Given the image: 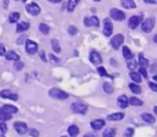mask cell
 <instances>
[{"mask_svg":"<svg viewBox=\"0 0 157 137\" xmlns=\"http://www.w3.org/2000/svg\"><path fill=\"white\" fill-rule=\"evenodd\" d=\"M71 109L74 113L86 114L87 111V106L80 102H75L71 105Z\"/></svg>","mask_w":157,"mask_h":137,"instance_id":"6da1fadb","label":"cell"},{"mask_svg":"<svg viewBox=\"0 0 157 137\" xmlns=\"http://www.w3.org/2000/svg\"><path fill=\"white\" fill-rule=\"evenodd\" d=\"M49 95H50V97H52V98H57V99H66V98H68V97H69V95L66 93V92H64V91H63V90H61V89H52L50 91H49Z\"/></svg>","mask_w":157,"mask_h":137,"instance_id":"7a4b0ae2","label":"cell"},{"mask_svg":"<svg viewBox=\"0 0 157 137\" xmlns=\"http://www.w3.org/2000/svg\"><path fill=\"white\" fill-rule=\"evenodd\" d=\"M110 14V17L117 21H123L126 18L124 12H122L121 10H119L118 8H111Z\"/></svg>","mask_w":157,"mask_h":137,"instance_id":"3957f363","label":"cell"},{"mask_svg":"<svg viewBox=\"0 0 157 137\" xmlns=\"http://www.w3.org/2000/svg\"><path fill=\"white\" fill-rule=\"evenodd\" d=\"M153 27H154V19L153 18L147 19L146 20H144L141 24V30L146 33L151 32L153 31Z\"/></svg>","mask_w":157,"mask_h":137,"instance_id":"277c9868","label":"cell"},{"mask_svg":"<svg viewBox=\"0 0 157 137\" xmlns=\"http://www.w3.org/2000/svg\"><path fill=\"white\" fill-rule=\"evenodd\" d=\"M123 42H124V36L122 34H117L111 39L110 43H111V46L115 50H118L119 46L123 43Z\"/></svg>","mask_w":157,"mask_h":137,"instance_id":"5b68a950","label":"cell"},{"mask_svg":"<svg viewBox=\"0 0 157 137\" xmlns=\"http://www.w3.org/2000/svg\"><path fill=\"white\" fill-rule=\"evenodd\" d=\"M28 13L31 16H38L41 13V7L36 3H30L26 7Z\"/></svg>","mask_w":157,"mask_h":137,"instance_id":"8992f818","label":"cell"},{"mask_svg":"<svg viewBox=\"0 0 157 137\" xmlns=\"http://www.w3.org/2000/svg\"><path fill=\"white\" fill-rule=\"evenodd\" d=\"M26 51L29 54H34L38 51V44L35 42L27 40L26 42Z\"/></svg>","mask_w":157,"mask_h":137,"instance_id":"52a82bcc","label":"cell"},{"mask_svg":"<svg viewBox=\"0 0 157 137\" xmlns=\"http://www.w3.org/2000/svg\"><path fill=\"white\" fill-rule=\"evenodd\" d=\"M14 129L19 133V134H26L28 132V126L25 122L22 121H17L14 123Z\"/></svg>","mask_w":157,"mask_h":137,"instance_id":"ba28073f","label":"cell"},{"mask_svg":"<svg viewBox=\"0 0 157 137\" xmlns=\"http://www.w3.org/2000/svg\"><path fill=\"white\" fill-rule=\"evenodd\" d=\"M84 23L87 27H96L99 25V20L96 16L93 17H87L84 19Z\"/></svg>","mask_w":157,"mask_h":137,"instance_id":"9c48e42d","label":"cell"},{"mask_svg":"<svg viewBox=\"0 0 157 137\" xmlns=\"http://www.w3.org/2000/svg\"><path fill=\"white\" fill-rule=\"evenodd\" d=\"M113 31V25L110 19H104V35L107 37H110Z\"/></svg>","mask_w":157,"mask_h":137,"instance_id":"30bf717a","label":"cell"},{"mask_svg":"<svg viewBox=\"0 0 157 137\" xmlns=\"http://www.w3.org/2000/svg\"><path fill=\"white\" fill-rule=\"evenodd\" d=\"M141 17L140 16H132L130 19H129V27L132 30H134L138 27V25H140V23L141 22Z\"/></svg>","mask_w":157,"mask_h":137,"instance_id":"8fae6325","label":"cell"},{"mask_svg":"<svg viewBox=\"0 0 157 137\" xmlns=\"http://www.w3.org/2000/svg\"><path fill=\"white\" fill-rule=\"evenodd\" d=\"M0 97L3 98L11 99V101H17L18 99H19V96L17 94L11 93L9 90H7V89L0 92Z\"/></svg>","mask_w":157,"mask_h":137,"instance_id":"7c38bea8","label":"cell"},{"mask_svg":"<svg viewBox=\"0 0 157 137\" xmlns=\"http://www.w3.org/2000/svg\"><path fill=\"white\" fill-rule=\"evenodd\" d=\"M89 60L92 64L94 65H100L102 63V57L101 55L98 54V53H96V52H92L90 54V56H89Z\"/></svg>","mask_w":157,"mask_h":137,"instance_id":"4fadbf2b","label":"cell"},{"mask_svg":"<svg viewBox=\"0 0 157 137\" xmlns=\"http://www.w3.org/2000/svg\"><path fill=\"white\" fill-rule=\"evenodd\" d=\"M1 110H3V111H5V112H7V113H8V114H15V113H17L18 112V109L15 107V106H13V105H9V104H6V105H4L3 107H1V109H0Z\"/></svg>","mask_w":157,"mask_h":137,"instance_id":"5bb4252c","label":"cell"},{"mask_svg":"<svg viewBox=\"0 0 157 137\" xmlns=\"http://www.w3.org/2000/svg\"><path fill=\"white\" fill-rule=\"evenodd\" d=\"M90 124H91V127L94 130L98 131V130L102 129L105 126V121L103 120H95V121H91Z\"/></svg>","mask_w":157,"mask_h":137,"instance_id":"9a60e30c","label":"cell"},{"mask_svg":"<svg viewBox=\"0 0 157 137\" xmlns=\"http://www.w3.org/2000/svg\"><path fill=\"white\" fill-rule=\"evenodd\" d=\"M128 104H129V101H128V98L125 95H122L118 98V107H120L121 109H126L128 107Z\"/></svg>","mask_w":157,"mask_h":137,"instance_id":"2e32d148","label":"cell"},{"mask_svg":"<svg viewBox=\"0 0 157 137\" xmlns=\"http://www.w3.org/2000/svg\"><path fill=\"white\" fill-rule=\"evenodd\" d=\"M124 113L122 112H117V113H113L110 114L107 117V121H121L124 118Z\"/></svg>","mask_w":157,"mask_h":137,"instance_id":"e0dca14e","label":"cell"},{"mask_svg":"<svg viewBox=\"0 0 157 137\" xmlns=\"http://www.w3.org/2000/svg\"><path fill=\"white\" fill-rule=\"evenodd\" d=\"M67 132L71 137H76L79 133V128L76 125H71L68 127Z\"/></svg>","mask_w":157,"mask_h":137,"instance_id":"ac0fdd59","label":"cell"},{"mask_svg":"<svg viewBox=\"0 0 157 137\" xmlns=\"http://www.w3.org/2000/svg\"><path fill=\"white\" fill-rule=\"evenodd\" d=\"M30 27V24L28 22H25V21H23V22H20L17 25V32H23V31H25L29 29Z\"/></svg>","mask_w":157,"mask_h":137,"instance_id":"d6986e66","label":"cell"},{"mask_svg":"<svg viewBox=\"0 0 157 137\" xmlns=\"http://www.w3.org/2000/svg\"><path fill=\"white\" fill-rule=\"evenodd\" d=\"M121 6L125 8H135L136 4L133 0H121Z\"/></svg>","mask_w":157,"mask_h":137,"instance_id":"ffe728a7","label":"cell"},{"mask_svg":"<svg viewBox=\"0 0 157 137\" xmlns=\"http://www.w3.org/2000/svg\"><path fill=\"white\" fill-rule=\"evenodd\" d=\"M141 119L144 121H146V122H148L150 124H153L155 122V118L150 113H143V114H141Z\"/></svg>","mask_w":157,"mask_h":137,"instance_id":"44dd1931","label":"cell"},{"mask_svg":"<svg viewBox=\"0 0 157 137\" xmlns=\"http://www.w3.org/2000/svg\"><path fill=\"white\" fill-rule=\"evenodd\" d=\"M5 56L7 60H14V61L19 60V55L17 54L14 51H8L7 54H5Z\"/></svg>","mask_w":157,"mask_h":137,"instance_id":"7402d4cb","label":"cell"},{"mask_svg":"<svg viewBox=\"0 0 157 137\" xmlns=\"http://www.w3.org/2000/svg\"><path fill=\"white\" fill-rule=\"evenodd\" d=\"M80 0H69L67 4V10L69 12H73L76 8V7L78 5Z\"/></svg>","mask_w":157,"mask_h":137,"instance_id":"603a6c76","label":"cell"},{"mask_svg":"<svg viewBox=\"0 0 157 137\" xmlns=\"http://www.w3.org/2000/svg\"><path fill=\"white\" fill-rule=\"evenodd\" d=\"M139 65L141 67H143V68H146L149 66L148 60L142 55V54H140V55H139Z\"/></svg>","mask_w":157,"mask_h":137,"instance_id":"cb8c5ba5","label":"cell"},{"mask_svg":"<svg viewBox=\"0 0 157 137\" xmlns=\"http://www.w3.org/2000/svg\"><path fill=\"white\" fill-rule=\"evenodd\" d=\"M122 53H123V56L126 60H130L131 58H133V54H132L131 51L127 47V46H124L123 47V50H122Z\"/></svg>","mask_w":157,"mask_h":137,"instance_id":"d4e9b609","label":"cell"},{"mask_svg":"<svg viewBox=\"0 0 157 137\" xmlns=\"http://www.w3.org/2000/svg\"><path fill=\"white\" fill-rule=\"evenodd\" d=\"M129 86H130V91H131L132 93H134V94H140L141 91V86H138V85H136V84H134V83H130V84L129 85Z\"/></svg>","mask_w":157,"mask_h":137,"instance_id":"484cf974","label":"cell"},{"mask_svg":"<svg viewBox=\"0 0 157 137\" xmlns=\"http://www.w3.org/2000/svg\"><path fill=\"white\" fill-rule=\"evenodd\" d=\"M116 131L114 128H107L103 133V137H115Z\"/></svg>","mask_w":157,"mask_h":137,"instance_id":"4316f807","label":"cell"},{"mask_svg":"<svg viewBox=\"0 0 157 137\" xmlns=\"http://www.w3.org/2000/svg\"><path fill=\"white\" fill-rule=\"evenodd\" d=\"M20 18V14L19 12H13L9 15V22L10 23H16Z\"/></svg>","mask_w":157,"mask_h":137,"instance_id":"83f0119b","label":"cell"},{"mask_svg":"<svg viewBox=\"0 0 157 137\" xmlns=\"http://www.w3.org/2000/svg\"><path fill=\"white\" fill-rule=\"evenodd\" d=\"M130 104L132 105V106H141L143 104V102L141 101V99H139L138 98L136 97H131L130 98Z\"/></svg>","mask_w":157,"mask_h":137,"instance_id":"f1b7e54d","label":"cell"},{"mask_svg":"<svg viewBox=\"0 0 157 137\" xmlns=\"http://www.w3.org/2000/svg\"><path fill=\"white\" fill-rule=\"evenodd\" d=\"M103 89H104V91L107 93V94H112L114 92V89H113V86H111V84L110 83H104L103 85Z\"/></svg>","mask_w":157,"mask_h":137,"instance_id":"f546056e","label":"cell"},{"mask_svg":"<svg viewBox=\"0 0 157 137\" xmlns=\"http://www.w3.org/2000/svg\"><path fill=\"white\" fill-rule=\"evenodd\" d=\"M12 119V115L11 114H8L5 111L0 109V121H9Z\"/></svg>","mask_w":157,"mask_h":137,"instance_id":"4dcf8cb0","label":"cell"},{"mask_svg":"<svg viewBox=\"0 0 157 137\" xmlns=\"http://www.w3.org/2000/svg\"><path fill=\"white\" fill-rule=\"evenodd\" d=\"M130 78L133 80L135 83H140V82H141V76H140V74H138V73H135V72H131L130 74Z\"/></svg>","mask_w":157,"mask_h":137,"instance_id":"1f68e13d","label":"cell"},{"mask_svg":"<svg viewBox=\"0 0 157 137\" xmlns=\"http://www.w3.org/2000/svg\"><path fill=\"white\" fill-rule=\"evenodd\" d=\"M52 48L55 53H60L61 52V47H60L59 42L55 39H53L52 41Z\"/></svg>","mask_w":157,"mask_h":137,"instance_id":"d6a6232c","label":"cell"},{"mask_svg":"<svg viewBox=\"0 0 157 137\" xmlns=\"http://www.w3.org/2000/svg\"><path fill=\"white\" fill-rule=\"evenodd\" d=\"M127 61H128V62H127V66H128L129 69L134 70V69L136 68V66H137L136 61H135L133 58H131V59H130V60H127Z\"/></svg>","mask_w":157,"mask_h":137,"instance_id":"836d02e7","label":"cell"},{"mask_svg":"<svg viewBox=\"0 0 157 137\" xmlns=\"http://www.w3.org/2000/svg\"><path fill=\"white\" fill-rule=\"evenodd\" d=\"M39 28H40V31L43 34H48V33H49V31H50V27L48 26L47 24H45V23H41Z\"/></svg>","mask_w":157,"mask_h":137,"instance_id":"e575fe53","label":"cell"},{"mask_svg":"<svg viewBox=\"0 0 157 137\" xmlns=\"http://www.w3.org/2000/svg\"><path fill=\"white\" fill-rule=\"evenodd\" d=\"M7 124L2 121V122H0V137L5 135V133H7Z\"/></svg>","mask_w":157,"mask_h":137,"instance_id":"d590c367","label":"cell"},{"mask_svg":"<svg viewBox=\"0 0 157 137\" xmlns=\"http://www.w3.org/2000/svg\"><path fill=\"white\" fill-rule=\"evenodd\" d=\"M68 32H69V34H71V35H76V34H77V32H78V29H77L76 27H75L74 25H71V26L68 28Z\"/></svg>","mask_w":157,"mask_h":137,"instance_id":"8d00e7d4","label":"cell"},{"mask_svg":"<svg viewBox=\"0 0 157 137\" xmlns=\"http://www.w3.org/2000/svg\"><path fill=\"white\" fill-rule=\"evenodd\" d=\"M23 67H24V64L22 63V62H20V61H19V60L15 62V64H14V68H15L17 71H20Z\"/></svg>","mask_w":157,"mask_h":137,"instance_id":"74e56055","label":"cell"},{"mask_svg":"<svg viewBox=\"0 0 157 137\" xmlns=\"http://www.w3.org/2000/svg\"><path fill=\"white\" fill-rule=\"evenodd\" d=\"M133 134H134V130L132 128H128L124 133V137H132Z\"/></svg>","mask_w":157,"mask_h":137,"instance_id":"f35d334b","label":"cell"},{"mask_svg":"<svg viewBox=\"0 0 157 137\" xmlns=\"http://www.w3.org/2000/svg\"><path fill=\"white\" fill-rule=\"evenodd\" d=\"M98 74H100L101 77H110V76L107 74L106 69H105L104 67H102V66H100V67L98 68Z\"/></svg>","mask_w":157,"mask_h":137,"instance_id":"ab89813d","label":"cell"},{"mask_svg":"<svg viewBox=\"0 0 157 137\" xmlns=\"http://www.w3.org/2000/svg\"><path fill=\"white\" fill-rule=\"evenodd\" d=\"M30 134L32 137H39V136H40V133H39V131H38L37 129H35V128L30 130Z\"/></svg>","mask_w":157,"mask_h":137,"instance_id":"60d3db41","label":"cell"},{"mask_svg":"<svg viewBox=\"0 0 157 137\" xmlns=\"http://www.w3.org/2000/svg\"><path fill=\"white\" fill-rule=\"evenodd\" d=\"M49 58H50V61L52 62L53 64H58L59 62H60V60L56 56H54L53 54H49Z\"/></svg>","mask_w":157,"mask_h":137,"instance_id":"b9f144b4","label":"cell"},{"mask_svg":"<svg viewBox=\"0 0 157 137\" xmlns=\"http://www.w3.org/2000/svg\"><path fill=\"white\" fill-rule=\"evenodd\" d=\"M149 86H150V89L153 91V92H156L157 91V85L155 83H153V82H149Z\"/></svg>","mask_w":157,"mask_h":137,"instance_id":"7bdbcfd3","label":"cell"},{"mask_svg":"<svg viewBox=\"0 0 157 137\" xmlns=\"http://www.w3.org/2000/svg\"><path fill=\"white\" fill-rule=\"evenodd\" d=\"M139 72H140V74H141L142 76L145 77V78H147L148 77H147V72H146V68H143V67H141L140 68V70H139Z\"/></svg>","mask_w":157,"mask_h":137,"instance_id":"ee69618b","label":"cell"},{"mask_svg":"<svg viewBox=\"0 0 157 137\" xmlns=\"http://www.w3.org/2000/svg\"><path fill=\"white\" fill-rule=\"evenodd\" d=\"M5 54H6V48L3 44L0 43V56L4 55Z\"/></svg>","mask_w":157,"mask_h":137,"instance_id":"f6af8a7d","label":"cell"},{"mask_svg":"<svg viewBox=\"0 0 157 137\" xmlns=\"http://www.w3.org/2000/svg\"><path fill=\"white\" fill-rule=\"evenodd\" d=\"M40 56H41V58L43 60V62H47V59L45 58V54H44L43 51H41V52L40 53Z\"/></svg>","mask_w":157,"mask_h":137,"instance_id":"bcb514c9","label":"cell"},{"mask_svg":"<svg viewBox=\"0 0 157 137\" xmlns=\"http://www.w3.org/2000/svg\"><path fill=\"white\" fill-rule=\"evenodd\" d=\"M144 2L147 4H156L157 0H144Z\"/></svg>","mask_w":157,"mask_h":137,"instance_id":"7dc6e473","label":"cell"},{"mask_svg":"<svg viewBox=\"0 0 157 137\" xmlns=\"http://www.w3.org/2000/svg\"><path fill=\"white\" fill-rule=\"evenodd\" d=\"M8 3H9V1H8V0H3V5H4V8H7V7H8Z\"/></svg>","mask_w":157,"mask_h":137,"instance_id":"c3c4849f","label":"cell"},{"mask_svg":"<svg viewBox=\"0 0 157 137\" xmlns=\"http://www.w3.org/2000/svg\"><path fill=\"white\" fill-rule=\"evenodd\" d=\"M84 137H96V136L93 133H87V134L84 135Z\"/></svg>","mask_w":157,"mask_h":137,"instance_id":"681fc988","label":"cell"},{"mask_svg":"<svg viewBox=\"0 0 157 137\" xmlns=\"http://www.w3.org/2000/svg\"><path fill=\"white\" fill-rule=\"evenodd\" d=\"M49 1L52 3H59V2H61L62 0H49Z\"/></svg>","mask_w":157,"mask_h":137,"instance_id":"f907efd6","label":"cell"},{"mask_svg":"<svg viewBox=\"0 0 157 137\" xmlns=\"http://www.w3.org/2000/svg\"><path fill=\"white\" fill-rule=\"evenodd\" d=\"M154 113L157 114V107H154Z\"/></svg>","mask_w":157,"mask_h":137,"instance_id":"816d5d0a","label":"cell"},{"mask_svg":"<svg viewBox=\"0 0 157 137\" xmlns=\"http://www.w3.org/2000/svg\"><path fill=\"white\" fill-rule=\"evenodd\" d=\"M156 38H157V36L155 35V36H154V42H157V41H156Z\"/></svg>","mask_w":157,"mask_h":137,"instance_id":"f5cc1de1","label":"cell"},{"mask_svg":"<svg viewBox=\"0 0 157 137\" xmlns=\"http://www.w3.org/2000/svg\"><path fill=\"white\" fill-rule=\"evenodd\" d=\"M153 79H154V80H157V77H156V76H154V77H153Z\"/></svg>","mask_w":157,"mask_h":137,"instance_id":"db71d44e","label":"cell"},{"mask_svg":"<svg viewBox=\"0 0 157 137\" xmlns=\"http://www.w3.org/2000/svg\"><path fill=\"white\" fill-rule=\"evenodd\" d=\"M21 1H22V2H23V3H25V2H26V1H27V0H21Z\"/></svg>","mask_w":157,"mask_h":137,"instance_id":"11a10c76","label":"cell"},{"mask_svg":"<svg viewBox=\"0 0 157 137\" xmlns=\"http://www.w3.org/2000/svg\"><path fill=\"white\" fill-rule=\"evenodd\" d=\"M95 1H101V0H95Z\"/></svg>","mask_w":157,"mask_h":137,"instance_id":"9f6ffc18","label":"cell"},{"mask_svg":"<svg viewBox=\"0 0 157 137\" xmlns=\"http://www.w3.org/2000/svg\"><path fill=\"white\" fill-rule=\"evenodd\" d=\"M1 137H6V136H4V135H3V136H1Z\"/></svg>","mask_w":157,"mask_h":137,"instance_id":"6f0895ef","label":"cell"},{"mask_svg":"<svg viewBox=\"0 0 157 137\" xmlns=\"http://www.w3.org/2000/svg\"><path fill=\"white\" fill-rule=\"evenodd\" d=\"M62 137H67V136H62Z\"/></svg>","mask_w":157,"mask_h":137,"instance_id":"680465c9","label":"cell"}]
</instances>
